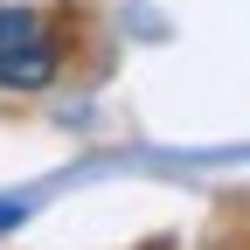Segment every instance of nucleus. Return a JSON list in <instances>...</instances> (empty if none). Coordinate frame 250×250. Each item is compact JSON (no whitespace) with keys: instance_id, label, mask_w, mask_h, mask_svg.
Returning <instances> with one entry per match:
<instances>
[{"instance_id":"nucleus-1","label":"nucleus","mask_w":250,"mask_h":250,"mask_svg":"<svg viewBox=\"0 0 250 250\" xmlns=\"http://www.w3.org/2000/svg\"><path fill=\"white\" fill-rule=\"evenodd\" d=\"M62 70V42L35 7H0V90H42Z\"/></svg>"},{"instance_id":"nucleus-2","label":"nucleus","mask_w":250,"mask_h":250,"mask_svg":"<svg viewBox=\"0 0 250 250\" xmlns=\"http://www.w3.org/2000/svg\"><path fill=\"white\" fill-rule=\"evenodd\" d=\"M28 223V202H0V229H21Z\"/></svg>"}]
</instances>
